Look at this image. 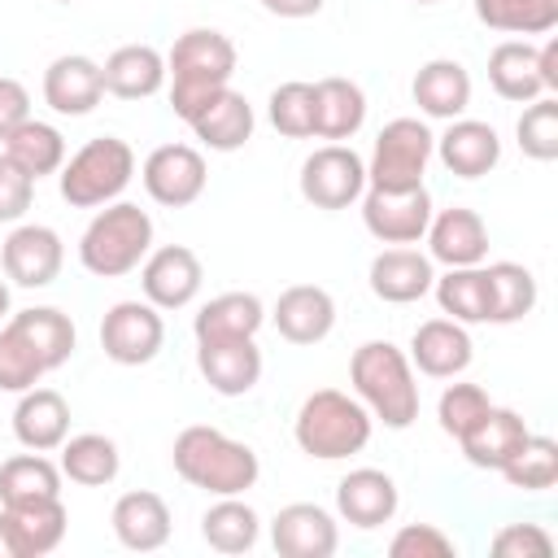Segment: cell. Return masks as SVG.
Instances as JSON below:
<instances>
[{"label":"cell","mask_w":558,"mask_h":558,"mask_svg":"<svg viewBox=\"0 0 558 558\" xmlns=\"http://www.w3.org/2000/svg\"><path fill=\"white\" fill-rule=\"evenodd\" d=\"M270 126L288 140H310L314 135V83H301V78H288L270 92Z\"/></svg>","instance_id":"cell-43"},{"label":"cell","mask_w":558,"mask_h":558,"mask_svg":"<svg viewBox=\"0 0 558 558\" xmlns=\"http://www.w3.org/2000/svg\"><path fill=\"white\" fill-rule=\"evenodd\" d=\"M144 192L166 205V209H183L192 201H201L205 183H209V170H205V157L192 148V144H161L144 157Z\"/></svg>","instance_id":"cell-11"},{"label":"cell","mask_w":558,"mask_h":558,"mask_svg":"<svg viewBox=\"0 0 558 558\" xmlns=\"http://www.w3.org/2000/svg\"><path fill=\"white\" fill-rule=\"evenodd\" d=\"M131 179H135V153H131V144L118 140V135H96V140H87V144L57 170L61 201L74 205V209H100V205L118 201Z\"/></svg>","instance_id":"cell-6"},{"label":"cell","mask_w":558,"mask_h":558,"mask_svg":"<svg viewBox=\"0 0 558 558\" xmlns=\"http://www.w3.org/2000/svg\"><path fill=\"white\" fill-rule=\"evenodd\" d=\"M105 92L118 100H148L166 87V57L153 44H122L100 65Z\"/></svg>","instance_id":"cell-25"},{"label":"cell","mask_w":558,"mask_h":558,"mask_svg":"<svg viewBox=\"0 0 558 558\" xmlns=\"http://www.w3.org/2000/svg\"><path fill=\"white\" fill-rule=\"evenodd\" d=\"M353 397L392 432H405L418 418V384L410 357L392 340H366L349 357Z\"/></svg>","instance_id":"cell-3"},{"label":"cell","mask_w":558,"mask_h":558,"mask_svg":"<svg viewBox=\"0 0 558 558\" xmlns=\"http://www.w3.org/2000/svg\"><path fill=\"white\" fill-rule=\"evenodd\" d=\"M392 558H453L458 545L449 532H440L436 523H405L392 541H388Z\"/></svg>","instance_id":"cell-46"},{"label":"cell","mask_w":558,"mask_h":558,"mask_svg":"<svg viewBox=\"0 0 558 558\" xmlns=\"http://www.w3.org/2000/svg\"><path fill=\"white\" fill-rule=\"evenodd\" d=\"M410 4H436V0H410Z\"/></svg>","instance_id":"cell-53"},{"label":"cell","mask_w":558,"mask_h":558,"mask_svg":"<svg viewBox=\"0 0 558 558\" xmlns=\"http://www.w3.org/2000/svg\"><path fill=\"white\" fill-rule=\"evenodd\" d=\"M410 92H414V105H418L427 118L453 122V118H462L466 105H471V74H466V65L453 61V57H432L427 65H418Z\"/></svg>","instance_id":"cell-27"},{"label":"cell","mask_w":558,"mask_h":558,"mask_svg":"<svg viewBox=\"0 0 558 558\" xmlns=\"http://www.w3.org/2000/svg\"><path fill=\"white\" fill-rule=\"evenodd\" d=\"M0 510H4V519L13 527V536H17V554L22 558H44V554H52L65 541L70 514H65L61 497L31 501V506H0Z\"/></svg>","instance_id":"cell-34"},{"label":"cell","mask_w":558,"mask_h":558,"mask_svg":"<svg viewBox=\"0 0 558 558\" xmlns=\"http://www.w3.org/2000/svg\"><path fill=\"white\" fill-rule=\"evenodd\" d=\"M527 423H523V414H514V410H506V405H488L484 414H480V423L466 432V436H458V445H462V458L471 462V466H480V471H501L514 453H519V445L527 440Z\"/></svg>","instance_id":"cell-24"},{"label":"cell","mask_w":558,"mask_h":558,"mask_svg":"<svg viewBox=\"0 0 558 558\" xmlns=\"http://www.w3.org/2000/svg\"><path fill=\"white\" fill-rule=\"evenodd\" d=\"M262 9L270 17H288V22H301V17H314L323 9V0H262Z\"/></svg>","instance_id":"cell-50"},{"label":"cell","mask_w":558,"mask_h":558,"mask_svg":"<svg viewBox=\"0 0 558 558\" xmlns=\"http://www.w3.org/2000/svg\"><path fill=\"white\" fill-rule=\"evenodd\" d=\"M13 436L22 449L52 453L70 436V405L57 388H26L13 405Z\"/></svg>","instance_id":"cell-23"},{"label":"cell","mask_w":558,"mask_h":558,"mask_svg":"<svg viewBox=\"0 0 558 558\" xmlns=\"http://www.w3.org/2000/svg\"><path fill=\"white\" fill-rule=\"evenodd\" d=\"M0 262H4V279H13L17 288H48L65 266V244L52 227L22 222L0 244Z\"/></svg>","instance_id":"cell-13"},{"label":"cell","mask_w":558,"mask_h":558,"mask_svg":"<svg viewBox=\"0 0 558 558\" xmlns=\"http://www.w3.org/2000/svg\"><path fill=\"white\" fill-rule=\"evenodd\" d=\"M61 466H52L44 453H13L0 462V506H31L61 497Z\"/></svg>","instance_id":"cell-32"},{"label":"cell","mask_w":558,"mask_h":558,"mask_svg":"<svg viewBox=\"0 0 558 558\" xmlns=\"http://www.w3.org/2000/svg\"><path fill=\"white\" fill-rule=\"evenodd\" d=\"M205 283V266L187 244H161L140 262V288L144 301L157 310H183L196 301Z\"/></svg>","instance_id":"cell-12"},{"label":"cell","mask_w":558,"mask_h":558,"mask_svg":"<svg viewBox=\"0 0 558 558\" xmlns=\"http://www.w3.org/2000/svg\"><path fill=\"white\" fill-rule=\"evenodd\" d=\"M235 74V44L214 26H192L174 39L166 52V78H170V109L174 118L192 122L222 87H231Z\"/></svg>","instance_id":"cell-2"},{"label":"cell","mask_w":558,"mask_h":558,"mask_svg":"<svg viewBox=\"0 0 558 558\" xmlns=\"http://www.w3.org/2000/svg\"><path fill=\"white\" fill-rule=\"evenodd\" d=\"M13 323L31 336V344L39 349V357H44V366H48V371H57V366H65V362H70L74 340H78V331H74L70 314H61V310H52V305H31V310H17V314H13Z\"/></svg>","instance_id":"cell-40"},{"label":"cell","mask_w":558,"mask_h":558,"mask_svg":"<svg viewBox=\"0 0 558 558\" xmlns=\"http://www.w3.org/2000/svg\"><path fill=\"white\" fill-rule=\"evenodd\" d=\"M410 366H418L427 379H453L471 366L475 357V344L466 336V323H453V318H427L414 327L410 336Z\"/></svg>","instance_id":"cell-19"},{"label":"cell","mask_w":558,"mask_h":558,"mask_svg":"<svg viewBox=\"0 0 558 558\" xmlns=\"http://www.w3.org/2000/svg\"><path fill=\"white\" fill-rule=\"evenodd\" d=\"M371 427H375V418L357 397H349L340 388H318L301 401L292 436H296L301 453H310L318 462H340V458H353L366 449Z\"/></svg>","instance_id":"cell-4"},{"label":"cell","mask_w":558,"mask_h":558,"mask_svg":"<svg viewBox=\"0 0 558 558\" xmlns=\"http://www.w3.org/2000/svg\"><path fill=\"white\" fill-rule=\"evenodd\" d=\"M57 4H78V0H57Z\"/></svg>","instance_id":"cell-54"},{"label":"cell","mask_w":558,"mask_h":558,"mask_svg":"<svg viewBox=\"0 0 558 558\" xmlns=\"http://www.w3.org/2000/svg\"><path fill=\"white\" fill-rule=\"evenodd\" d=\"M270 545L279 558H331L340 549V527L331 510L314 501H292L270 519Z\"/></svg>","instance_id":"cell-14"},{"label":"cell","mask_w":558,"mask_h":558,"mask_svg":"<svg viewBox=\"0 0 558 558\" xmlns=\"http://www.w3.org/2000/svg\"><path fill=\"white\" fill-rule=\"evenodd\" d=\"M170 462L179 471L183 484L209 493V497H240L257 484L262 462L244 440H231L227 432L209 427V423H192L174 436Z\"/></svg>","instance_id":"cell-1"},{"label":"cell","mask_w":558,"mask_h":558,"mask_svg":"<svg viewBox=\"0 0 558 558\" xmlns=\"http://www.w3.org/2000/svg\"><path fill=\"white\" fill-rule=\"evenodd\" d=\"M187 126H192V135H196L205 148H214V153H235V148H244V144L253 140V105H248L235 87H222Z\"/></svg>","instance_id":"cell-29"},{"label":"cell","mask_w":558,"mask_h":558,"mask_svg":"<svg viewBox=\"0 0 558 558\" xmlns=\"http://www.w3.org/2000/svg\"><path fill=\"white\" fill-rule=\"evenodd\" d=\"M109 523H113L118 545H126L135 554H153V549H161L170 541V506L157 493H148V488L122 493L113 501Z\"/></svg>","instance_id":"cell-26"},{"label":"cell","mask_w":558,"mask_h":558,"mask_svg":"<svg viewBox=\"0 0 558 558\" xmlns=\"http://www.w3.org/2000/svg\"><path fill=\"white\" fill-rule=\"evenodd\" d=\"M536 57H541V78H545V92L554 96V92H558V39H545V44L536 48Z\"/></svg>","instance_id":"cell-51"},{"label":"cell","mask_w":558,"mask_h":558,"mask_svg":"<svg viewBox=\"0 0 558 558\" xmlns=\"http://www.w3.org/2000/svg\"><path fill=\"white\" fill-rule=\"evenodd\" d=\"M488 83L501 100H514V105H527L536 96H549L545 92V78H541V57L527 39H506L488 52Z\"/></svg>","instance_id":"cell-30"},{"label":"cell","mask_w":558,"mask_h":558,"mask_svg":"<svg viewBox=\"0 0 558 558\" xmlns=\"http://www.w3.org/2000/svg\"><path fill=\"white\" fill-rule=\"evenodd\" d=\"M153 253V218L135 201H109L96 209L78 240V262L96 279H122Z\"/></svg>","instance_id":"cell-5"},{"label":"cell","mask_w":558,"mask_h":558,"mask_svg":"<svg viewBox=\"0 0 558 558\" xmlns=\"http://www.w3.org/2000/svg\"><path fill=\"white\" fill-rule=\"evenodd\" d=\"M432 153H436V135L427 131L423 118H392L375 135L366 161V187H418Z\"/></svg>","instance_id":"cell-7"},{"label":"cell","mask_w":558,"mask_h":558,"mask_svg":"<svg viewBox=\"0 0 558 558\" xmlns=\"http://www.w3.org/2000/svg\"><path fill=\"white\" fill-rule=\"evenodd\" d=\"M35 183L44 174H57L65 166V135L52 126V122H39V118H26L22 126L9 131V140L0 144Z\"/></svg>","instance_id":"cell-36"},{"label":"cell","mask_w":558,"mask_h":558,"mask_svg":"<svg viewBox=\"0 0 558 558\" xmlns=\"http://www.w3.org/2000/svg\"><path fill=\"white\" fill-rule=\"evenodd\" d=\"M397 506H401L397 480L388 471H379V466H357L336 484V510L357 532H375V527L392 523Z\"/></svg>","instance_id":"cell-16"},{"label":"cell","mask_w":558,"mask_h":558,"mask_svg":"<svg viewBox=\"0 0 558 558\" xmlns=\"http://www.w3.org/2000/svg\"><path fill=\"white\" fill-rule=\"evenodd\" d=\"M493 401H488V392L480 388V384H449L445 392H440V401H436V423H440V432L445 436H466L475 423H480V414L488 410Z\"/></svg>","instance_id":"cell-45"},{"label":"cell","mask_w":558,"mask_h":558,"mask_svg":"<svg viewBox=\"0 0 558 558\" xmlns=\"http://www.w3.org/2000/svg\"><path fill=\"white\" fill-rule=\"evenodd\" d=\"M436 205L432 192L418 187H366L362 192V222L379 244H418L427 235Z\"/></svg>","instance_id":"cell-9"},{"label":"cell","mask_w":558,"mask_h":558,"mask_svg":"<svg viewBox=\"0 0 558 558\" xmlns=\"http://www.w3.org/2000/svg\"><path fill=\"white\" fill-rule=\"evenodd\" d=\"M493 554L497 558H549L554 554V536L541 523H506L493 536Z\"/></svg>","instance_id":"cell-48"},{"label":"cell","mask_w":558,"mask_h":558,"mask_svg":"<svg viewBox=\"0 0 558 558\" xmlns=\"http://www.w3.org/2000/svg\"><path fill=\"white\" fill-rule=\"evenodd\" d=\"M48 375L39 349L31 344V336L9 318L0 327V392H26Z\"/></svg>","instance_id":"cell-42"},{"label":"cell","mask_w":558,"mask_h":558,"mask_svg":"<svg viewBox=\"0 0 558 558\" xmlns=\"http://www.w3.org/2000/svg\"><path fill=\"white\" fill-rule=\"evenodd\" d=\"M4 314H9V283L0 279V318H4Z\"/></svg>","instance_id":"cell-52"},{"label":"cell","mask_w":558,"mask_h":558,"mask_svg":"<svg viewBox=\"0 0 558 558\" xmlns=\"http://www.w3.org/2000/svg\"><path fill=\"white\" fill-rule=\"evenodd\" d=\"M519 148L532 161H554L558 157V96H536L514 122Z\"/></svg>","instance_id":"cell-44"},{"label":"cell","mask_w":558,"mask_h":558,"mask_svg":"<svg viewBox=\"0 0 558 558\" xmlns=\"http://www.w3.org/2000/svg\"><path fill=\"white\" fill-rule=\"evenodd\" d=\"M488 323H519L536 310V275L519 262H488Z\"/></svg>","instance_id":"cell-37"},{"label":"cell","mask_w":558,"mask_h":558,"mask_svg":"<svg viewBox=\"0 0 558 558\" xmlns=\"http://www.w3.org/2000/svg\"><path fill=\"white\" fill-rule=\"evenodd\" d=\"M26 118H31V92H26L17 78L0 74V144H4L9 131L22 126Z\"/></svg>","instance_id":"cell-49"},{"label":"cell","mask_w":558,"mask_h":558,"mask_svg":"<svg viewBox=\"0 0 558 558\" xmlns=\"http://www.w3.org/2000/svg\"><path fill=\"white\" fill-rule=\"evenodd\" d=\"M201 536L209 549L218 554H248L262 536V519L248 501L240 497H218L205 514H201Z\"/></svg>","instance_id":"cell-35"},{"label":"cell","mask_w":558,"mask_h":558,"mask_svg":"<svg viewBox=\"0 0 558 558\" xmlns=\"http://www.w3.org/2000/svg\"><path fill=\"white\" fill-rule=\"evenodd\" d=\"M432 257L410 248V244H397V248H384L371 257V270H366V283L379 301L388 305H410V301H423L432 292Z\"/></svg>","instance_id":"cell-22"},{"label":"cell","mask_w":558,"mask_h":558,"mask_svg":"<svg viewBox=\"0 0 558 558\" xmlns=\"http://www.w3.org/2000/svg\"><path fill=\"white\" fill-rule=\"evenodd\" d=\"M118 466H122V453L100 432H83V436H65L61 440V475L70 484L105 488V484L118 480Z\"/></svg>","instance_id":"cell-33"},{"label":"cell","mask_w":558,"mask_h":558,"mask_svg":"<svg viewBox=\"0 0 558 558\" xmlns=\"http://www.w3.org/2000/svg\"><path fill=\"white\" fill-rule=\"evenodd\" d=\"M510 488H523V493H545L558 484V440L554 436H536L527 432V440L519 445V453L497 471Z\"/></svg>","instance_id":"cell-41"},{"label":"cell","mask_w":558,"mask_h":558,"mask_svg":"<svg viewBox=\"0 0 558 558\" xmlns=\"http://www.w3.org/2000/svg\"><path fill=\"white\" fill-rule=\"evenodd\" d=\"M161 344H166V323H161V310L148 301H118L100 318V349L118 366L153 362Z\"/></svg>","instance_id":"cell-10"},{"label":"cell","mask_w":558,"mask_h":558,"mask_svg":"<svg viewBox=\"0 0 558 558\" xmlns=\"http://www.w3.org/2000/svg\"><path fill=\"white\" fill-rule=\"evenodd\" d=\"M270 323L288 344H318L336 327V301L318 283H292V288L279 292V301L270 310Z\"/></svg>","instance_id":"cell-18"},{"label":"cell","mask_w":558,"mask_h":558,"mask_svg":"<svg viewBox=\"0 0 558 558\" xmlns=\"http://www.w3.org/2000/svg\"><path fill=\"white\" fill-rule=\"evenodd\" d=\"M475 17L501 35H549L558 26V0H475Z\"/></svg>","instance_id":"cell-39"},{"label":"cell","mask_w":558,"mask_h":558,"mask_svg":"<svg viewBox=\"0 0 558 558\" xmlns=\"http://www.w3.org/2000/svg\"><path fill=\"white\" fill-rule=\"evenodd\" d=\"M35 201V179L0 148V222H22Z\"/></svg>","instance_id":"cell-47"},{"label":"cell","mask_w":558,"mask_h":558,"mask_svg":"<svg viewBox=\"0 0 558 558\" xmlns=\"http://www.w3.org/2000/svg\"><path fill=\"white\" fill-rule=\"evenodd\" d=\"M362 122H366V92L353 78L331 74L314 83V135L318 140L344 144L362 131Z\"/></svg>","instance_id":"cell-28"},{"label":"cell","mask_w":558,"mask_h":558,"mask_svg":"<svg viewBox=\"0 0 558 558\" xmlns=\"http://www.w3.org/2000/svg\"><path fill=\"white\" fill-rule=\"evenodd\" d=\"M105 96V78H100V61L83 57V52H65L44 70V105L61 118H83L100 105Z\"/></svg>","instance_id":"cell-20"},{"label":"cell","mask_w":558,"mask_h":558,"mask_svg":"<svg viewBox=\"0 0 558 558\" xmlns=\"http://www.w3.org/2000/svg\"><path fill=\"white\" fill-rule=\"evenodd\" d=\"M436 305L453 323H488V279L484 266H449L432 279Z\"/></svg>","instance_id":"cell-38"},{"label":"cell","mask_w":558,"mask_h":558,"mask_svg":"<svg viewBox=\"0 0 558 558\" xmlns=\"http://www.w3.org/2000/svg\"><path fill=\"white\" fill-rule=\"evenodd\" d=\"M196 371L218 397H244L262 379V349L253 336L240 340H196Z\"/></svg>","instance_id":"cell-15"},{"label":"cell","mask_w":558,"mask_h":558,"mask_svg":"<svg viewBox=\"0 0 558 558\" xmlns=\"http://www.w3.org/2000/svg\"><path fill=\"white\" fill-rule=\"evenodd\" d=\"M432 157H440V166L458 179H484L501 161V135L480 118H453L445 135H436Z\"/></svg>","instance_id":"cell-21"},{"label":"cell","mask_w":558,"mask_h":558,"mask_svg":"<svg viewBox=\"0 0 558 558\" xmlns=\"http://www.w3.org/2000/svg\"><path fill=\"white\" fill-rule=\"evenodd\" d=\"M262 323H266V305L253 292H222L196 310L192 331L196 340H240V336H257Z\"/></svg>","instance_id":"cell-31"},{"label":"cell","mask_w":558,"mask_h":558,"mask_svg":"<svg viewBox=\"0 0 558 558\" xmlns=\"http://www.w3.org/2000/svg\"><path fill=\"white\" fill-rule=\"evenodd\" d=\"M423 240H427V257L440 266H484L488 257V227L466 205H449L432 214Z\"/></svg>","instance_id":"cell-17"},{"label":"cell","mask_w":558,"mask_h":558,"mask_svg":"<svg viewBox=\"0 0 558 558\" xmlns=\"http://www.w3.org/2000/svg\"><path fill=\"white\" fill-rule=\"evenodd\" d=\"M296 183L314 209H349L366 192V161L349 144H323L301 161Z\"/></svg>","instance_id":"cell-8"}]
</instances>
